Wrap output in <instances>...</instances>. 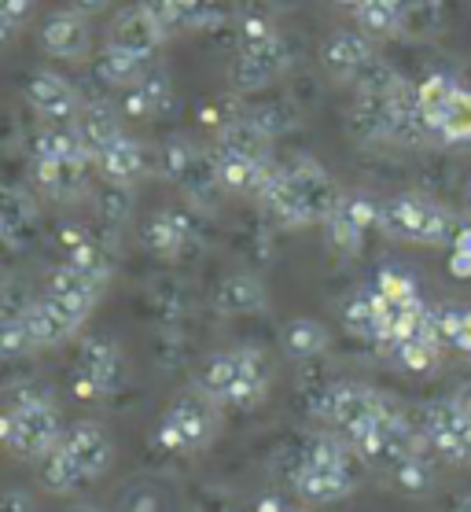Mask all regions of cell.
Masks as SVG:
<instances>
[{"instance_id": "bcb514c9", "label": "cell", "mask_w": 471, "mask_h": 512, "mask_svg": "<svg viewBox=\"0 0 471 512\" xmlns=\"http://www.w3.org/2000/svg\"><path fill=\"white\" fill-rule=\"evenodd\" d=\"M453 251H460V255H471V225H457V233H453Z\"/></svg>"}, {"instance_id": "ab89813d", "label": "cell", "mask_w": 471, "mask_h": 512, "mask_svg": "<svg viewBox=\"0 0 471 512\" xmlns=\"http://www.w3.org/2000/svg\"><path fill=\"white\" fill-rule=\"evenodd\" d=\"M0 350H4V358H23L30 354L34 347V336H30V328H26L23 317H4V332H0Z\"/></svg>"}, {"instance_id": "f6af8a7d", "label": "cell", "mask_w": 471, "mask_h": 512, "mask_svg": "<svg viewBox=\"0 0 471 512\" xmlns=\"http://www.w3.org/2000/svg\"><path fill=\"white\" fill-rule=\"evenodd\" d=\"M449 273L460 280H468L471 277V255H460V251H453L449 255Z\"/></svg>"}, {"instance_id": "ba28073f", "label": "cell", "mask_w": 471, "mask_h": 512, "mask_svg": "<svg viewBox=\"0 0 471 512\" xmlns=\"http://www.w3.org/2000/svg\"><path fill=\"white\" fill-rule=\"evenodd\" d=\"M391 395H383L376 387L368 384H357V380H339V384H328L317 391L313 398V417L335 428L343 435L346 443L361 435V431L372 424V420L380 417L383 409H387Z\"/></svg>"}, {"instance_id": "e0dca14e", "label": "cell", "mask_w": 471, "mask_h": 512, "mask_svg": "<svg viewBox=\"0 0 471 512\" xmlns=\"http://www.w3.org/2000/svg\"><path fill=\"white\" fill-rule=\"evenodd\" d=\"M41 48H45L52 59H67V63H81L92 48V30L89 19L78 15L74 8H63V12H52L41 23Z\"/></svg>"}, {"instance_id": "f907efd6", "label": "cell", "mask_w": 471, "mask_h": 512, "mask_svg": "<svg viewBox=\"0 0 471 512\" xmlns=\"http://www.w3.org/2000/svg\"><path fill=\"white\" fill-rule=\"evenodd\" d=\"M70 512H100L96 505H78V509H70Z\"/></svg>"}, {"instance_id": "3957f363", "label": "cell", "mask_w": 471, "mask_h": 512, "mask_svg": "<svg viewBox=\"0 0 471 512\" xmlns=\"http://www.w3.org/2000/svg\"><path fill=\"white\" fill-rule=\"evenodd\" d=\"M199 391L229 409L262 406L269 395V361L258 347L218 350L199 373Z\"/></svg>"}, {"instance_id": "ee69618b", "label": "cell", "mask_w": 471, "mask_h": 512, "mask_svg": "<svg viewBox=\"0 0 471 512\" xmlns=\"http://www.w3.org/2000/svg\"><path fill=\"white\" fill-rule=\"evenodd\" d=\"M449 398H453V406H457L460 413H464V417L471 420V380H464V384H460Z\"/></svg>"}, {"instance_id": "7a4b0ae2", "label": "cell", "mask_w": 471, "mask_h": 512, "mask_svg": "<svg viewBox=\"0 0 471 512\" xmlns=\"http://www.w3.org/2000/svg\"><path fill=\"white\" fill-rule=\"evenodd\" d=\"M63 417H59L56 402L41 391H12L4 417H0V439L8 446V454L19 461H41L63 443Z\"/></svg>"}, {"instance_id": "f35d334b", "label": "cell", "mask_w": 471, "mask_h": 512, "mask_svg": "<svg viewBox=\"0 0 471 512\" xmlns=\"http://www.w3.org/2000/svg\"><path fill=\"white\" fill-rule=\"evenodd\" d=\"M324 229H328V240H332L343 255H357V251H361V244H365V229L350 222L343 210H335Z\"/></svg>"}, {"instance_id": "836d02e7", "label": "cell", "mask_w": 471, "mask_h": 512, "mask_svg": "<svg viewBox=\"0 0 471 512\" xmlns=\"http://www.w3.org/2000/svg\"><path fill=\"white\" fill-rule=\"evenodd\" d=\"M438 140L442 144H471V89L460 85V93L453 96L446 118H442V129H438Z\"/></svg>"}, {"instance_id": "c3c4849f", "label": "cell", "mask_w": 471, "mask_h": 512, "mask_svg": "<svg viewBox=\"0 0 471 512\" xmlns=\"http://www.w3.org/2000/svg\"><path fill=\"white\" fill-rule=\"evenodd\" d=\"M254 512H291V505L280 498H262L258 505H254Z\"/></svg>"}, {"instance_id": "5b68a950", "label": "cell", "mask_w": 471, "mask_h": 512, "mask_svg": "<svg viewBox=\"0 0 471 512\" xmlns=\"http://www.w3.org/2000/svg\"><path fill=\"white\" fill-rule=\"evenodd\" d=\"M291 67V45L262 19H247L240 34V48L232 56L229 82L236 93H262Z\"/></svg>"}, {"instance_id": "8fae6325", "label": "cell", "mask_w": 471, "mask_h": 512, "mask_svg": "<svg viewBox=\"0 0 471 512\" xmlns=\"http://www.w3.org/2000/svg\"><path fill=\"white\" fill-rule=\"evenodd\" d=\"M122 350L115 339L107 336H85L78 347V361H74V395L81 402H100L122 384Z\"/></svg>"}, {"instance_id": "8992f818", "label": "cell", "mask_w": 471, "mask_h": 512, "mask_svg": "<svg viewBox=\"0 0 471 512\" xmlns=\"http://www.w3.org/2000/svg\"><path fill=\"white\" fill-rule=\"evenodd\" d=\"M380 233L402 244L435 247L442 240H453L457 222L438 199L424 192H398V196L380 203Z\"/></svg>"}, {"instance_id": "52a82bcc", "label": "cell", "mask_w": 471, "mask_h": 512, "mask_svg": "<svg viewBox=\"0 0 471 512\" xmlns=\"http://www.w3.org/2000/svg\"><path fill=\"white\" fill-rule=\"evenodd\" d=\"M350 446H354V454L361 457L365 465L383 468V472H394L402 461H409L413 454H420L427 443H424V435H420V428H416V420L391 398L380 417L372 420L361 435L350 439Z\"/></svg>"}, {"instance_id": "74e56055", "label": "cell", "mask_w": 471, "mask_h": 512, "mask_svg": "<svg viewBox=\"0 0 471 512\" xmlns=\"http://www.w3.org/2000/svg\"><path fill=\"white\" fill-rule=\"evenodd\" d=\"M376 291H380L383 299H391L394 306H405V303H413V299H420V295H416V280L409 277V273H402V269H380Z\"/></svg>"}, {"instance_id": "6da1fadb", "label": "cell", "mask_w": 471, "mask_h": 512, "mask_svg": "<svg viewBox=\"0 0 471 512\" xmlns=\"http://www.w3.org/2000/svg\"><path fill=\"white\" fill-rule=\"evenodd\" d=\"M258 203L276 225L310 229V225H328V218L343 203V188L321 163H313L310 155H299L291 163H276Z\"/></svg>"}, {"instance_id": "277c9868", "label": "cell", "mask_w": 471, "mask_h": 512, "mask_svg": "<svg viewBox=\"0 0 471 512\" xmlns=\"http://www.w3.org/2000/svg\"><path fill=\"white\" fill-rule=\"evenodd\" d=\"M155 166H159V174L166 177L170 185L181 188V196L196 210L218 207V199L225 196L214 148H203V144H192V140H184V137H173L159 148Z\"/></svg>"}, {"instance_id": "f5cc1de1", "label": "cell", "mask_w": 471, "mask_h": 512, "mask_svg": "<svg viewBox=\"0 0 471 512\" xmlns=\"http://www.w3.org/2000/svg\"><path fill=\"white\" fill-rule=\"evenodd\" d=\"M291 512H306V509H291Z\"/></svg>"}, {"instance_id": "cb8c5ba5", "label": "cell", "mask_w": 471, "mask_h": 512, "mask_svg": "<svg viewBox=\"0 0 471 512\" xmlns=\"http://www.w3.org/2000/svg\"><path fill=\"white\" fill-rule=\"evenodd\" d=\"M74 129H78L85 152H89L92 163H96V155L104 152V148H111V144L122 137V118H118V107H111L107 100H85V111L78 115Z\"/></svg>"}, {"instance_id": "1f68e13d", "label": "cell", "mask_w": 471, "mask_h": 512, "mask_svg": "<svg viewBox=\"0 0 471 512\" xmlns=\"http://www.w3.org/2000/svg\"><path fill=\"white\" fill-rule=\"evenodd\" d=\"M346 328L354 332L357 339H368V343H380V310H376V299H372V288L357 291L354 299L346 303L343 310Z\"/></svg>"}, {"instance_id": "4316f807", "label": "cell", "mask_w": 471, "mask_h": 512, "mask_svg": "<svg viewBox=\"0 0 471 512\" xmlns=\"http://www.w3.org/2000/svg\"><path fill=\"white\" fill-rule=\"evenodd\" d=\"M460 93V82L453 74H427L424 82L416 85V107H420V118L427 122V129L435 133L438 140V129H442V118H446L449 104H453V96Z\"/></svg>"}, {"instance_id": "484cf974", "label": "cell", "mask_w": 471, "mask_h": 512, "mask_svg": "<svg viewBox=\"0 0 471 512\" xmlns=\"http://www.w3.org/2000/svg\"><path fill=\"white\" fill-rule=\"evenodd\" d=\"M170 104H173V85H170V78H166V70L151 67L133 89H126L122 111H126L129 118H159Z\"/></svg>"}, {"instance_id": "7402d4cb", "label": "cell", "mask_w": 471, "mask_h": 512, "mask_svg": "<svg viewBox=\"0 0 471 512\" xmlns=\"http://www.w3.org/2000/svg\"><path fill=\"white\" fill-rule=\"evenodd\" d=\"M265 306H269V291L251 269H236L229 277H221V284L214 288V310L221 317H251L262 314Z\"/></svg>"}, {"instance_id": "ffe728a7", "label": "cell", "mask_w": 471, "mask_h": 512, "mask_svg": "<svg viewBox=\"0 0 471 512\" xmlns=\"http://www.w3.org/2000/svg\"><path fill=\"white\" fill-rule=\"evenodd\" d=\"M291 479H295V490H299L306 501H313V505H332V501L350 498L357 490L354 468L313 465V461H302V457Z\"/></svg>"}, {"instance_id": "30bf717a", "label": "cell", "mask_w": 471, "mask_h": 512, "mask_svg": "<svg viewBox=\"0 0 471 512\" xmlns=\"http://www.w3.org/2000/svg\"><path fill=\"white\" fill-rule=\"evenodd\" d=\"M416 428L446 465H471V420L453 406V398H438V402L420 406Z\"/></svg>"}, {"instance_id": "9c48e42d", "label": "cell", "mask_w": 471, "mask_h": 512, "mask_svg": "<svg viewBox=\"0 0 471 512\" xmlns=\"http://www.w3.org/2000/svg\"><path fill=\"white\" fill-rule=\"evenodd\" d=\"M218 435V402L210 395H184L177 398L166 413H162L159 428H155V443L166 454H184L192 457L199 450H207Z\"/></svg>"}, {"instance_id": "60d3db41", "label": "cell", "mask_w": 471, "mask_h": 512, "mask_svg": "<svg viewBox=\"0 0 471 512\" xmlns=\"http://www.w3.org/2000/svg\"><path fill=\"white\" fill-rule=\"evenodd\" d=\"M0 512H34V501H30V494L19 487H12L8 494H4V509Z\"/></svg>"}, {"instance_id": "681fc988", "label": "cell", "mask_w": 471, "mask_h": 512, "mask_svg": "<svg viewBox=\"0 0 471 512\" xmlns=\"http://www.w3.org/2000/svg\"><path fill=\"white\" fill-rule=\"evenodd\" d=\"M457 512H471V498H464V501H460V505H457Z\"/></svg>"}, {"instance_id": "8d00e7d4", "label": "cell", "mask_w": 471, "mask_h": 512, "mask_svg": "<svg viewBox=\"0 0 471 512\" xmlns=\"http://www.w3.org/2000/svg\"><path fill=\"white\" fill-rule=\"evenodd\" d=\"M133 210V188H118V185H104L100 196H96V214L107 229H118V225L129 218Z\"/></svg>"}, {"instance_id": "7bdbcfd3", "label": "cell", "mask_w": 471, "mask_h": 512, "mask_svg": "<svg viewBox=\"0 0 471 512\" xmlns=\"http://www.w3.org/2000/svg\"><path fill=\"white\" fill-rule=\"evenodd\" d=\"M70 8L78 15H85V19H92V15H100L111 8V0H70Z\"/></svg>"}, {"instance_id": "9a60e30c", "label": "cell", "mask_w": 471, "mask_h": 512, "mask_svg": "<svg viewBox=\"0 0 471 512\" xmlns=\"http://www.w3.org/2000/svg\"><path fill=\"white\" fill-rule=\"evenodd\" d=\"M26 104L45 126H74L78 115L85 111L81 93L59 70H37L26 85Z\"/></svg>"}, {"instance_id": "db71d44e", "label": "cell", "mask_w": 471, "mask_h": 512, "mask_svg": "<svg viewBox=\"0 0 471 512\" xmlns=\"http://www.w3.org/2000/svg\"><path fill=\"white\" fill-rule=\"evenodd\" d=\"M468 192H471V185H468Z\"/></svg>"}, {"instance_id": "e575fe53", "label": "cell", "mask_w": 471, "mask_h": 512, "mask_svg": "<svg viewBox=\"0 0 471 512\" xmlns=\"http://www.w3.org/2000/svg\"><path fill=\"white\" fill-rule=\"evenodd\" d=\"M391 358L402 365L405 373H431L442 358V343H431V339H405V343H394Z\"/></svg>"}, {"instance_id": "ac0fdd59", "label": "cell", "mask_w": 471, "mask_h": 512, "mask_svg": "<svg viewBox=\"0 0 471 512\" xmlns=\"http://www.w3.org/2000/svg\"><path fill=\"white\" fill-rule=\"evenodd\" d=\"M148 170H151L148 148L137 137H129V133H122L111 148H104V152L96 155V174L104 177V185L137 188Z\"/></svg>"}, {"instance_id": "4fadbf2b", "label": "cell", "mask_w": 471, "mask_h": 512, "mask_svg": "<svg viewBox=\"0 0 471 512\" xmlns=\"http://www.w3.org/2000/svg\"><path fill=\"white\" fill-rule=\"evenodd\" d=\"M376 63H380V45L365 30H335L321 48V67L343 85H357Z\"/></svg>"}, {"instance_id": "5bb4252c", "label": "cell", "mask_w": 471, "mask_h": 512, "mask_svg": "<svg viewBox=\"0 0 471 512\" xmlns=\"http://www.w3.org/2000/svg\"><path fill=\"white\" fill-rule=\"evenodd\" d=\"M144 247L162 262H181L199 247V218L184 207L155 210L144 225Z\"/></svg>"}, {"instance_id": "b9f144b4", "label": "cell", "mask_w": 471, "mask_h": 512, "mask_svg": "<svg viewBox=\"0 0 471 512\" xmlns=\"http://www.w3.org/2000/svg\"><path fill=\"white\" fill-rule=\"evenodd\" d=\"M453 350H460V354H468L471 358V310H464V317H460V328L457 336H453V343H449Z\"/></svg>"}, {"instance_id": "d6a6232c", "label": "cell", "mask_w": 471, "mask_h": 512, "mask_svg": "<svg viewBox=\"0 0 471 512\" xmlns=\"http://www.w3.org/2000/svg\"><path fill=\"white\" fill-rule=\"evenodd\" d=\"M391 476V483L402 494H413V498H420V494H427V490L435 487V468H431V461L424 457V450L420 454H413L409 461H402V465L394 468V472H387Z\"/></svg>"}, {"instance_id": "f546056e", "label": "cell", "mask_w": 471, "mask_h": 512, "mask_svg": "<svg viewBox=\"0 0 471 512\" xmlns=\"http://www.w3.org/2000/svg\"><path fill=\"white\" fill-rule=\"evenodd\" d=\"M284 350H288L291 358L310 361L328 350V332H324V325L313 321V317H295V321L284 325Z\"/></svg>"}, {"instance_id": "d6986e66", "label": "cell", "mask_w": 471, "mask_h": 512, "mask_svg": "<svg viewBox=\"0 0 471 512\" xmlns=\"http://www.w3.org/2000/svg\"><path fill=\"white\" fill-rule=\"evenodd\" d=\"M89 170H96L92 159H34V185L48 199L70 203L89 192Z\"/></svg>"}, {"instance_id": "44dd1931", "label": "cell", "mask_w": 471, "mask_h": 512, "mask_svg": "<svg viewBox=\"0 0 471 512\" xmlns=\"http://www.w3.org/2000/svg\"><path fill=\"white\" fill-rule=\"evenodd\" d=\"M63 450L78 461V468L89 479L104 476L107 468H111V457H115V443H111V435H107L100 424H92V420H78V424H70L67 435H63Z\"/></svg>"}, {"instance_id": "2e32d148", "label": "cell", "mask_w": 471, "mask_h": 512, "mask_svg": "<svg viewBox=\"0 0 471 512\" xmlns=\"http://www.w3.org/2000/svg\"><path fill=\"white\" fill-rule=\"evenodd\" d=\"M166 34H170V26L162 23L159 12L144 0V4H129V8H122V12L115 15L111 34H107V45H118L122 52L151 59L166 45Z\"/></svg>"}, {"instance_id": "4dcf8cb0", "label": "cell", "mask_w": 471, "mask_h": 512, "mask_svg": "<svg viewBox=\"0 0 471 512\" xmlns=\"http://www.w3.org/2000/svg\"><path fill=\"white\" fill-rule=\"evenodd\" d=\"M357 26L365 30L368 37L376 41H387V37H402V15L391 0H361L354 8Z\"/></svg>"}, {"instance_id": "d590c367", "label": "cell", "mask_w": 471, "mask_h": 512, "mask_svg": "<svg viewBox=\"0 0 471 512\" xmlns=\"http://www.w3.org/2000/svg\"><path fill=\"white\" fill-rule=\"evenodd\" d=\"M442 23V0H413L402 12V37H431Z\"/></svg>"}, {"instance_id": "7dc6e473", "label": "cell", "mask_w": 471, "mask_h": 512, "mask_svg": "<svg viewBox=\"0 0 471 512\" xmlns=\"http://www.w3.org/2000/svg\"><path fill=\"white\" fill-rule=\"evenodd\" d=\"M126 512H159V509H155V501L148 494H137V498L126 501Z\"/></svg>"}, {"instance_id": "7c38bea8", "label": "cell", "mask_w": 471, "mask_h": 512, "mask_svg": "<svg viewBox=\"0 0 471 512\" xmlns=\"http://www.w3.org/2000/svg\"><path fill=\"white\" fill-rule=\"evenodd\" d=\"M107 284L111 280L100 277V273H89V269L74 266V262H63V266H56L48 273L45 295L63 314H70L78 325H85L92 317V310L100 306V299H104Z\"/></svg>"}, {"instance_id": "83f0119b", "label": "cell", "mask_w": 471, "mask_h": 512, "mask_svg": "<svg viewBox=\"0 0 471 512\" xmlns=\"http://www.w3.org/2000/svg\"><path fill=\"white\" fill-rule=\"evenodd\" d=\"M148 70H151V59L122 52L118 45H104V52L96 59V74H100V82L111 85V89H133Z\"/></svg>"}, {"instance_id": "d4e9b609", "label": "cell", "mask_w": 471, "mask_h": 512, "mask_svg": "<svg viewBox=\"0 0 471 512\" xmlns=\"http://www.w3.org/2000/svg\"><path fill=\"white\" fill-rule=\"evenodd\" d=\"M26 328H30V336H34V347L45 350V347H59V343H67L70 336H78L81 325L74 321L70 314H63L48 295L34 299L30 310L23 314Z\"/></svg>"}, {"instance_id": "816d5d0a", "label": "cell", "mask_w": 471, "mask_h": 512, "mask_svg": "<svg viewBox=\"0 0 471 512\" xmlns=\"http://www.w3.org/2000/svg\"><path fill=\"white\" fill-rule=\"evenodd\" d=\"M335 4H346V8H357V4H361V0H335Z\"/></svg>"}, {"instance_id": "f1b7e54d", "label": "cell", "mask_w": 471, "mask_h": 512, "mask_svg": "<svg viewBox=\"0 0 471 512\" xmlns=\"http://www.w3.org/2000/svg\"><path fill=\"white\" fill-rule=\"evenodd\" d=\"M37 479H41L45 490H52V494H74L78 487L89 483V476H85L78 468V461L63 450V443H59L52 454H45L37 461Z\"/></svg>"}, {"instance_id": "603a6c76", "label": "cell", "mask_w": 471, "mask_h": 512, "mask_svg": "<svg viewBox=\"0 0 471 512\" xmlns=\"http://www.w3.org/2000/svg\"><path fill=\"white\" fill-rule=\"evenodd\" d=\"M34 229H37V203L30 196V188L8 185L4 188V210H0L4 247L8 251H23L34 240Z\"/></svg>"}]
</instances>
